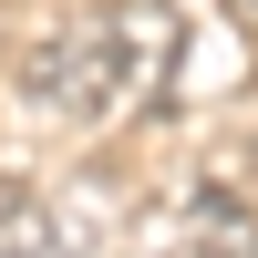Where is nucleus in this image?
I'll list each match as a JSON object with an SVG mask.
<instances>
[{"label": "nucleus", "instance_id": "5", "mask_svg": "<svg viewBox=\"0 0 258 258\" xmlns=\"http://www.w3.org/2000/svg\"><path fill=\"white\" fill-rule=\"evenodd\" d=\"M238 11H258V0H238Z\"/></svg>", "mask_w": 258, "mask_h": 258}, {"label": "nucleus", "instance_id": "2", "mask_svg": "<svg viewBox=\"0 0 258 258\" xmlns=\"http://www.w3.org/2000/svg\"><path fill=\"white\" fill-rule=\"evenodd\" d=\"M176 258H258V207H238L217 186V197H197L186 207V227H176Z\"/></svg>", "mask_w": 258, "mask_h": 258}, {"label": "nucleus", "instance_id": "4", "mask_svg": "<svg viewBox=\"0 0 258 258\" xmlns=\"http://www.w3.org/2000/svg\"><path fill=\"white\" fill-rule=\"evenodd\" d=\"M227 197H238V207L258 197V145H238V155H227Z\"/></svg>", "mask_w": 258, "mask_h": 258}, {"label": "nucleus", "instance_id": "1", "mask_svg": "<svg viewBox=\"0 0 258 258\" xmlns=\"http://www.w3.org/2000/svg\"><path fill=\"white\" fill-rule=\"evenodd\" d=\"M165 62H176V11H165V0H103V11L62 21V31L41 41L31 73H41V93H52L62 114L103 124V114H124V103L155 93Z\"/></svg>", "mask_w": 258, "mask_h": 258}, {"label": "nucleus", "instance_id": "3", "mask_svg": "<svg viewBox=\"0 0 258 258\" xmlns=\"http://www.w3.org/2000/svg\"><path fill=\"white\" fill-rule=\"evenodd\" d=\"M0 258H93V248H83V227L62 207L21 197V207H0Z\"/></svg>", "mask_w": 258, "mask_h": 258}]
</instances>
